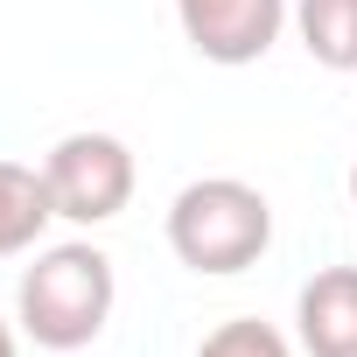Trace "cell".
Wrapping results in <instances>:
<instances>
[{
  "mask_svg": "<svg viewBox=\"0 0 357 357\" xmlns=\"http://www.w3.org/2000/svg\"><path fill=\"white\" fill-rule=\"evenodd\" d=\"M112 301H119L112 259L91 238H63V245H36V266L22 273L15 315H22L29 343H43V350H84V343L105 336Z\"/></svg>",
  "mask_w": 357,
  "mask_h": 357,
  "instance_id": "1",
  "label": "cell"
},
{
  "mask_svg": "<svg viewBox=\"0 0 357 357\" xmlns=\"http://www.w3.org/2000/svg\"><path fill=\"white\" fill-rule=\"evenodd\" d=\"M273 245V204L238 175H204L168 204V252L204 280H231L259 266Z\"/></svg>",
  "mask_w": 357,
  "mask_h": 357,
  "instance_id": "2",
  "label": "cell"
},
{
  "mask_svg": "<svg viewBox=\"0 0 357 357\" xmlns=\"http://www.w3.org/2000/svg\"><path fill=\"white\" fill-rule=\"evenodd\" d=\"M43 183H50L63 225L98 231L133 204V147L119 133H63L43 154Z\"/></svg>",
  "mask_w": 357,
  "mask_h": 357,
  "instance_id": "3",
  "label": "cell"
},
{
  "mask_svg": "<svg viewBox=\"0 0 357 357\" xmlns=\"http://www.w3.org/2000/svg\"><path fill=\"white\" fill-rule=\"evenodd\" d=\"M175 22H183V43L204 63L245 70V63H259L280 43L287 0H175Z\"/></svg>",
  "mask_w": 357,
  "mask_h": 357,
  "instance_id": "4",
  "label": "cell"
},
{
  "mask_svg": "<svg viewBox=\"0 0 357 357\" xmlns=\"http://www.w3.org/2000/svg\"><path fill=\"white\" fill-rule=\"evenodd\" d=\"M294 336L308 357H357V266H322L294 294Z\"/></svg>",
  "mask_w": 357,
  "mask_h": 357,
  "instance_id": "5",
  "label": "cell"
},
{
  "mask_svg": "<svg viewBox=\"0 0 357 357\" xmlns=\"http://www.w3.org/2000/svg\"><path fill=\"white\" fill-rule=\"evenodd\" d=\"M56 225V197L36 161H0V259L36 252L43 231Z\"/></svg>",
  "mask_w": 357,
  "mask_h": 357,
  "instance_id": "6",
  "label": "cell"
},
{
  "mask_svg": "<svg viewBox=\"0 0 357 357\" xmlns=\"http://www.w3.org/2000/svg\"><path fill=\"white\" fill-rule=\"evenodd\" d=\"M294 36L322 70L357 77V0H294Z\"/></svg>",
  "mask_w": 357,
  "mask_h": 357,
  "instance_id": "7",
  "label": "cell"
},
{
  "mask_svg": "<svg viewBox=\"0 0 357 357\" xmlns=\"http://www.w3.org/2000/svg\"><path fill=\"white\" fill-rule=\"evenodd\" d=\"M197 357H294V350H287V336H280L273 322L238 315V322H218V329L197 343Z\"/></svg>",
  "mask_w": 357,
  "mask_h": 357,
  "instance_id": "8",
  "label": "cell"
},
{
  "mask_svg": "<svg viewBox=\"0 0 357 357\" xmlns=\"http://www.w3.org/2000/svg\"><path fill=\"white\" fill-rule=\"evenodd\" d=\"M0 357H15V329L8 322H0Z\"/></svg>",
  "mask_w": 357,
  "mask_h": 357,
  "instance_id": "9",
  "label": "cell"
},
{
  "mask_svg": "<svg viewBox=\"0 0 357 357\" xmlns=\"http://www.w3.org/2000/svg\"><path fill=\"white\" fill-rule=\"evenodd\" d=\"M350 204H357V161H350Z\"/></svg>",
  "mask_w": 357,
  "mask_h": 357,
  "instance_id": "10",
  "label": "cell"
}]
</instances>
